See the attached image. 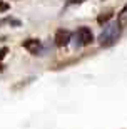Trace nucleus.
<instances>
[{
	"label": "nucleus",
	"mask_w": 127,
	"mask_h": 129,
	"mask_svg": "<svg viewBox=\"0 0 127 129\" xmlns=\"http://www.w3.org/2000/svg\"><path fill=\"white\" fill-rule=\"evenodd\" d=\"M7 52H9V49H7V47H2V49H0V60L7 55Z\"/></svg>",
	"instance_id": "9"
},
{
	"label": "nucleus",
	"mask_w": 127,
	"mask_h": 129,
	"mask_svg": "<svg viewBox=\"0 0 127 129\" xmlns=\"http://www.w3.org/2000/svg\"><path fill=\"white\" fill-rule=\"evenodd\" d=\"M112 12H105V14H100L99 17H97V24H100V25H104V24H107L109 20L112 19Z\"/></svg>",
	"instance_id": "6"
},
{
	"label": "nucleus",
	"mask_w": 127,
	"mask_h": 129,
	"mask_svg": "<svg viewBox=\"0 0 127 129\" xmlns=\"http://www.w3.org/2000/svg\"><path fill=\"white\" fill-rule=\"evenodd\" d=\"M4 24H10V25H15V27H20V20H15V19H10V17H7V19L0 20V25Z\"/></svg>",
	"instance_id": "7"
},
{
	"label": "nucleus",
	"mask_w": 127,
	"mask_h": 129,
	"mask_svg": "<svg viewBox=\"0 0 127 129\" xmlns=\"http://www.w3.org/2000/svg\"><path fill=\"white\" fill-rule=\"evenodd\" d=\"M10 9L9 4H5V2H0V12H7V10Z\"/></svg>",
	"instance_id": "8"
},
{
	"label": "nucleus",
	"mask_w": 127,
	"mask_h": 129,
	"mask_svg": "<svg viewBox=\"0 0 127 129\" xmlns=\"http://www.w3.org/2000/svg\"><path fill=\"white\" fill-rule=\"evenodd\" d=\"M94 42V34L89 27H80L75 32V45L77 47H85Z\"/></svg>",
	"instance_id": "2"
},
{
	"label": "nucleus",
	"mask_w": 127,
	"mask_h": 129,
	"mask_svg": "<svg viewBox=\"0 0 127 129\" xmlns=\"http://www.w3.org/2000/svg\"><path fill=\"white\" fill-rule=\"evenodd\" d=\"M54 40H55V45H57V47H64V45H67V44L70 42V32H69V30H65V29H59L55 32Z\"/></svg>",
	"instance_id": "4"
},
{
	"label": "nucleus",
	"mask_w": 127,
	"mask_h": 129,
	"mask_svg": "<svg viewBox=\"0 0 127 129\" xmlns=\"http://www.w3.org/2000/svg\"><path fill=\"white\" fill-rule=\"evenodd\" d=\"M117 24L120 25V29L127 25V5H124L120 9V12L117 14Z\"/></svg>",
	"instance_id": "5"
},
{
	"label": "nucleus",
	"mask_w": 127,
	"mask_h": 129,
	"mask_svg": "<svg viewBox=\"0 0 127 129\" xmlns=\"http://www.w3.org/2000/svg\"><path fill=\"white\" fill-rule=\"evenodd\" d=\"M84 0H67V4L69 5H72V4H82Z\"/></svg>",
	"instance_id": "10"
},
{
	"label": "nucleus",
	"mask_w": 127,
	"mask_h": 129,
	"mask_svg": "<svg viewBox=\"0 0 127 129\" xmlns=\"http://www.w3.org/2000/svg\"><path fill=\"white\" fill-rule=\"evenodd\" d=\"M22 45H24L32 55H38V54L42 52V44H40V40H37V39H27V40H24Z\"/></svg>",
	"instance_id": "3"
},
{
	"label": "nucleus",
	"mask_w": 127,
	"mask_h": 129,
	"mask_svg": "<svg viewBox=\"0 0 127 129\" xmlns=\"http://www.w3.org/2000/svg\"><path fill=\"white\" fill-rule=\"evenodd\" d=\"M119 35H120V25L117 22H110L104 27V30L99 35V45L100 47H112L117 42Z\"/></svg>",
	"instance_id": "1"
}]
</instances>
